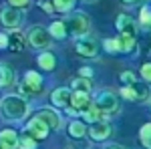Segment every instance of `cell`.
Here are the masks:
<instances>
[{
	"mask_svg": "<svg viewBox=\"0 0 151 149\" xmlns=\"http://www.w3.org/2000/svg\"><path fill=\"white\" fill-rule=\"evenodd\" d=\"M87 2H95V0H87Z\"/></svg>",
	"mask_w": 151,
	"mask_h": 149,
	"instance_id": "d590c367",
	"label": "cell"
},
{
	"mask_svg": "<svg viewBox=\"0 0 151 149\" xmlns=\"http://www.w3.org/2000/svg\"><path fill=\"white\" fill-rule=\"evenodd\" d=\"M75 48H77V53H79L81 57H87V58L97 57V50H99L97 42H95V40H91V38H83V40H77Z\"/></svg>",
	"mask_w": 151,
	"mask_h": 149,
	"instance_id": "30bf717a",
	"label": "cell"
},
{
	"mask_svg": "<svg viewBox=\"0 0 151 149\" xmlns=\"http://www.w3.org/2000/svg\"><path fill=\"white\" fill-rule=\"evenodd\" d=\"M105 48H107L109 53H121L119 38H107V40H105Z\"/></svg>",
	"mask_w": 151,
	"mask_h": 149,
	"instance_id": "83f0119b",
	"label": "cell"
},
{
	"mask_svg": "<svg viewBox=\"0 0 151 149\" xmlns=\"http://www.w3.org/2000/svg\"><path fill=\"white\" fill-rule=\"evenodd\" d=\"M95 105H97V109H101L105 115H111V113H117V111H119V99H117L115 93H111V91L99 93L97 99H95Z\"/></svg>",
	"mask_w": 151,
	"mask_h": 149,
	"instance_id": "277c9868",
	"label": "cell"
},
{
	"mask_svg": "<svg viewBox=\"0 0 151 149\" xmlns=\"http://www.w3.org/2000/svg\"><path fill=\"white\" fill-rule=\"evenodd\" d=\"M48 129H50V127H48L40 117H35V119H30V121L26 123V133L32 139H47Z\"/></svg>",
	"mask_w": 151,
	"mask_h": 149,
	"instance_id": "52a82bcc",
	"label": "cell"
},
{
	"mask_svg": "<svg viewBox=\"0 0 151 149\" xmlns=\"http://www.w3.org/2000/svg\"><path fill=\"white\" fill-rule=\"evenodd\" d=\"M55 2V8L58 12H69L75 6V0H52Z\"/></svg>",
	"mask_w": 151,
	"mask_h": 149,
	"instance_id": "484cf974",
	"label": "cell"
},
{
	"mask_svg": "<svg viewBox=\"0 0 151 149\" xmlns=\"http://www.w3.org/2000/svg\"><path fill=\"white\" fill-rule=\"evenodd\" d=\"M24 45H26V42H24V35H22V32L16 30V32H12V35H10V48H12V50L20 53V50L24 48Z\"/></svg>",
	"mask_w": 151,
	"mask_h": 149,
	"instance_id": "7402d4cb",
	"label": "cell"
},
{
	"mask_svg": "<svg viewBox=\"0 0 151 149\" xmlns=\"http://www.w3.org/2000/svg\"><path fill=\"white\" fill-rule=\"evenodd\" d=\"M40 6H42V10H47V12H52V8H50V4H48V2H40Z\"/></svg>",
	"mask_w": 151,
	"mask_h": 149,
	"instance_id": "1f68e13d",
	"label": "cell"
},
{
	"mask_svg": "<svg viewBox=\"0 0 151 149\" xmlns=\"http://www.w3.org/2000/svg\"><path fill=\"white\" fill-rule=\"evenodd\" d=\"M22 22V14L18 8H4L2 10V24L8 28H16L18 24Z\"/></svg>",
	"mask_w": 151,
	"mask_h": 149,
	"instance_id": "8fae6325",
	"label": "cell"
},
{
	"mask_svg": "<svg viewBox=\"0 0 151 149\" xmlns=\"http://www.w3.org/2000/svg\"><path fill=\"white\" fill-rule=\"evenodd\" d=\"M83 117H85V121H93V125H95V123L105 121V117H107V115H105L101 109H97V105L93 103V107H91V109H87V111L83 113Z\"/></svg>",
	"mask_w": 151,
	"mask_h": 149,
	"instance_id": "ac0fdd59",
	"label": "cell"
},
{
	"mask_svg": "<svg viewBox=\"0 0 151 149\" xmlns=\"http://www.w3.org/2000/svg\"><path fill=\"white\" fill-rule=\"evenodd\" d=\"M28 42L35 48H48L50 46V32H47L42 26H35L28 32Z\"/></svg>",
	"mask_w": 151,
	"mask_h": 149,
	"instance_id": "8992f818",
	"label": "cell"
},
{
	"mask_svg": "<svg viewBox=\"0 0 151 149\" xmlns=\"http://www.w3.org/2000/svg\"><path fill=\"white\" fill-rule=\"evenodd\" d=\"M89 135H91L95 141H103V139H107L111 135V127H109V123H105V121L95 123V125H91V129H89Z\"/></svg>",
	"mask_w": 151,
	"mask_h": 149,
	"instance_id": "4fadbf2b",
	"label": "cell"
},
{
	"mask_svg": "<svg viewBox=\"0 0 151 149\" xmlns=\"http://www.w3.org/2000/svg\"><path fill=\"white\" fill-rule=\"evenodd\" d=\"M121 83H123V87H129V85H133L135 83V75L131 73V71H125V73H121Z\"/></svg>",
	"mask_w": 151,
	"mask_h": 149,
	"instance_id": "f1b7e54d",
	"label": "cell"
},
{
	"mask_svg": "<svg viewBox=\"0 0 151 149\" xmlns=\"http://www.w3.org/2000/svg\"><path fill=\"white\" fill-rule=\"evenodd\" d=\"M73 89H75V93H89L93 89V83L87 77H77L73 81Z\"/></svg>",
	"mask_w": 151,
	"mask_h": 149,
	"instance_id": "d6986e66",
	"label": "cell"
},
{
	"mask_svg": "<svg viewBox=\"0 0 151 149\" xmlns=\"http://www.w3.org/2000/svg\"><path fill=\"white\" fill-rule=\"evenodd\" d=\"M117 28L121 30V35H131L135 36L137 32V26H135V20L127 16V14H119V18H117Z\"/></svg>",
	"mask_w": 151,
	"mask_h": 149,
	"instance_id": "7c38bea8",
	"label": "cell"
},
{
	"mask_svg": "<svg viewBox=\"0 0 151 149\" xmlns=\"http://www.w3.org/2000/svg\"><path fill=\"white\" fill-rule=\"evenodd\" d=\"M119 46H121V53L133 55L137 50V40H135V36H131V35H121L119 36Z\"/></svg>",
	"mask_w": 151,
	"mask_h": 149,
	"instance_id": "2e32d148",
	"label": "cell"
},
{
	"mask_svg": "<svg viewBox=\"0 0 151 149\" xmlns=\"http://www.w3.org/2000/svg\"><path fill=\"white\" fill-rule=\"evenodd\" d=\"M42 87H45V81H42V77H40L38 73L28 71V73L24 75V85H22V93L24 95H28V93L40 95V93H42Z\"/></svg>",
	"mask_w": 151,
	"mask_h": 149,
	"instance_id": "5b68a950",
	"label": "cell"
},
{
	"mask_svg": "<svg viewBox=\"0 0 151 149\" xmlns=\"http://www.w3.org/2000/svg\"><path fill=\"white\" fill-rule=\"evenodd\" d=\"M38 67L42 71H55L57 67V58L52 53H42V55H38Z\"/></svg>",
	"mask_w": 151,
	"mask_h": 149,
	"instance_id": "e0dca14e",
	"label": "cell"
},
{
	"mask_svg": "<svg viewBox=\"0 0 151 149\" xmlns=\"http://www.w3.org/2000/svg\"><path fill=\"white\" fill-rule=\"evenodd\" d=\"M123 4H137V2H141V0H121Z\"/></svg>",
	"mask_w": 151,
	"mask_h": 149,
	"instance_id": "836d02e7",
	"label": "cell"
},
{
	"mask_svg": "<svg viewBox=\"0 0 151 149\" xmlns=\"http://www.w3.org/2000/svg\"><path fill=\"white\" fill-rule=\"evenodd\" d=\"M14 83H16V75H14L6 65H2V87L8 89V87H12Z\"/></svg>",
	"mask_w": 151,
	"mask_h": 149,
	"instance_id": "cb8c5ba5",
	"label": "cell"
},
{
	"mask_svg": "<svg viewBox=\"0 0 151 149\" xmlns=\"http://www.w3.org/2000/svg\"><path fill=\"white\" fill-rule=\"evenodd\" d=\"M67 28L75 36H85L89 32V28H91V22L83 12H75V14H70L67 18Z\"/></svg>",
	"mask_w": 151,
	"mask_h": 149,
	"instance_id": "3957f363",
	"label": "cell"
},
{
	"mask_svg": "<svg viewBox=\"0 0 151 149\" xmlns=\"http://www.w3.org/2000/svg\"><path fill=\"white\" fill-rule=\"evenodd\" d=\"M8 2H10L12 8H22V6L28 4V0H8Z\"/></svg>",
	"mask_w": 151,
	"mask_h": 149,
	"instance_id": "4dcf8cb0",
	"label": "cell"
},
{
	"mask_svg": "<svg viewBox=\"0 0 151 149\" xmlns=\"http://www.w3.org/2000/svg\"><path fill=\"white\" fill-rule=\"evenodd\" d=\"M87 133V127L83 125L81 121H70L69 123V135L73 139H83Z\"/></svg>",
	"mask_w": 151,
	"mask_h": 149,
	"instance_id": "ffe728a7",
	"label": "cell"
},
{
	"mask_svg": "<svg viewBox=\"0 0 151 149\" xmlns=\"http://www.w3.org/2000/svg\"><path fill=\"white\" fill-rule=\"evenodd\" d=\"M67 22H60V20H57V22L50 24V28H48V32H50V36H55V38H63V36L67 35Z\"/></svg>",
	"mask_w": 151,
	"mask_h": 149,
	"instance_id": "44dd1931",
	"label": "cell"
},
{
	"mask_svg": "<svg viewBox=\"0 0 151 149\" xmlns=\"http://www.w3.org/2000/svg\"><path fill=\"white\" fill-rule=\"evenodd\" d=\"M139 141H141V145H143V147L151 149V123H145V125L141 127Z\"/></svg>",
	"mask_w": 151,
	"mask_h": 149,
	"instance_id": "603a6c76",
	"label": "cell"
},
{
	"mask_svg": "<svg viewBox=\"0 0 151 149\" xmlns=\"http://www.w3.org/2000/svg\"><path fill=\"white\" fill-rule=\"evenodd\" d=\"M121 95L129 99V101H133V103H147L151 99V89L145 85V83H133V85H129V87H123L121 89Z\"/></svg>",
	"mask_w": 151,
	"mask_h": 149,
	"instance_id": "7a4b0ae2",
	"label": "cell"
},
{
	"mask_svg": "<svg viewBox=\"0 0 151 149\" xmlns=\"http://www.w3.org/2000/svg\"><path fill=\"white\" fill-rule=\"evenodd\" d=\"M20 147V135L14 129H4L0 133V149H18Z\"/></svg>",
	"mask_w": 151,
	"mask_h": 149,
	"instance_id": "9c48e42d",
	"label": "cell"
},
{
	"mask_svg": "<svg viewBox=\"0 0 151 149\" xmlns=\"http://www.w3.org/2000/svg\"><path fill=\"white\" fill-rule=\"evenodd\" d=\"M141 77H143V81L151 83V63H145V65L141 67Z\"/></svg>",
	"mask_w": 151,
	"mask_h": 149,
	"instance_id": "f546056e",
	"label": "cell"
},
{
	"mask_svg": "<svg viewBox=\"0 0 151 149\" xmlns=\"http://www.w3.org/2000/svg\"><path fill=\"white\" fill-rule=\"evenodd\" d=\"M36 139H32L28 133H24L22 137H20V147L18 149H36Z\"/></svg>",
	"mask_w": 151,
	"mask_h": 149,
	"instance_id": "4316f807",
	"label": "cell"
},
{
	"mask_svg": "<svg viewBox=\"0 0 151 149\" xmlns=\"http://www.w3.org/2000/svg\"><path fill=\"white\" fill-rule=\"evenodd\" d=\"M73 95H75V93H70L69 89L60 87V89H55V91H52L50 101H52V105H55V107L67 109V107H73Z\"/></svg>",
	"mask_w": 151,
	"mask_h": 149,
	"instance_id": "ba28073f",
	"label": "cell"
},
{
	"mask_svg": "<svg viewBox=\"0 0 151 149\" xmlns=\"http://www.w3.org/2000/svg\"><path fill=\"white\" fill-rule=\"evenodd\" d=\"M28 109H30L28 103L24 101L22 97H18V95H6L2 99V113L8 119L20 121V119H24L28 115Z\"/></svg>",
	"mask_w": 151,
	"mask_h": 149,
	"instance_id": "6da1fadb",
	"label": "cell"
},
{
	"mask_svg": "<svg viewBox=\"0 0 151 149\" xmlns=\"http://www.w3.org/2000/svg\"><path fill=\"white\" fill-rule=\"evenodd\" d=\"M93 103L89 99V93H75L73 95V109L79 111V113H85L87 109H91Z\"/></svg>",
	"mask_w": 151,
	"mask_h": 149,
	"instance_id": "5bb4252c",
	"label": "cell"
},
{
	"mask_svg": "<svg viewBox=\"0 0 151 149\" xmlns=\"http://www.w3.org/2000/svg\"><path fill=\"white\" fill-rule=\"evenodd\" d=\"M139 22L143 28H151V6H143L139 14Z\"/></svg>",
	"mask_w": 151,
	"mask_h": 149,
	"instance_id": "d4e9b609",
	"label": "cell"
},
{
	"mask_svg": "<svg viewBox=\"0 0 151 149\" xmlns=\"http://www.w3.org/2000/svg\"><path fill=\"white\" fill-rule=\"evenodd\" d=\"M38 117H40L50 129H60V117H58L57 111H52V109H40V111H38Z\"/></svg>",
	"mask_w": 151,
	"mask_h": 149,
	"instance_id": "9a60e30c",
	"label": "cell"
},
{
	"mask_svg": "<svg viewBox=\"0 0 151 149\" xmlns=\"http://www.w3.org/2000/svg\"><path fill=\"white\" fill-rule=\"evenodd\" d=\"M107 149H123V147H119V145H113V147H107Z\"/></svg>",
	"mask_w": 151,
	"mask_h": 149,
	"instance_id": "e575fe53",
	"label": "cell"
},
{
	"mask_svg": "<svg viewBox=\"0 0 151 149\" xmlns=\"http://www.w3.org/2000/svg\"><path fill=\"white\" fill-rule=\"evenodd\" d=\"M81 75L87 77V79H91V69H81Z\"/></svg>",
	"mask_w": 151,
	"mask_h": 149,
	"instance_id": "d6a6232c",
	"label": "cell"
}]
</instances>
